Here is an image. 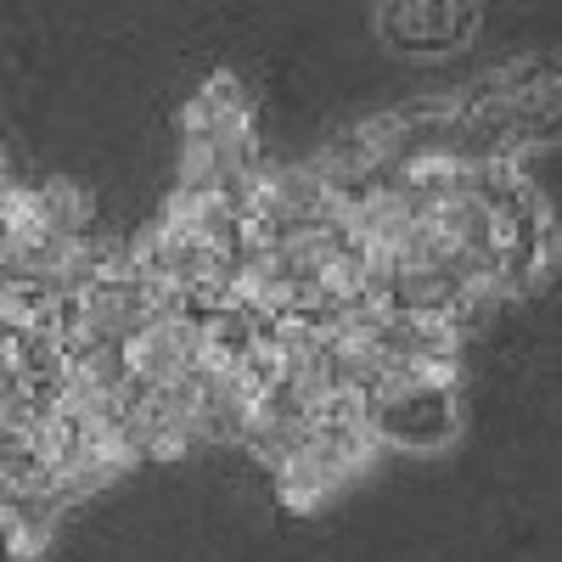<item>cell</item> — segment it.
Wrapping results in <instances>:
<instances>
[{"mask_svg":"<svg viewBox=\"0 0 562 562\" xmlns=\"http://www.w3.org/2000/svg\"><path fill=\"white\" fill-rule=\"evenodd\" d=\"M366 428L383 450H439L456 439L461 416H456V389H428V383H405L378 400H366Z\"/></svg>","mask_w":562,"mask_h":562,"instance_id":"1","label":"cell"},{"mask_svg":"<svg viewBox=\"0 0 562 562\" xmlns=\"http://www.w3.org/2000/svg\"><path fill=\"white\" fill-rule=\"evenodd\" d=\"M479 0H383V34L405 52H445L473 34Z\"/></svg>","mask_w":562,"mask_h":562,"instance_id":"2","label":"cell"}]
</instances>
